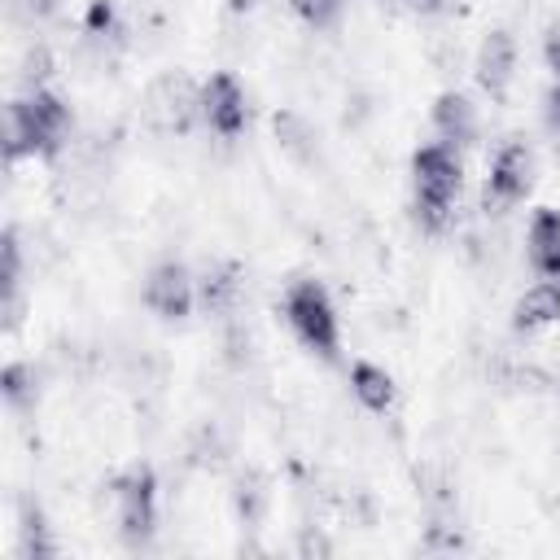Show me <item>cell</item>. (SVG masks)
Masks as SVG:
<instances>
[{
  "label": "cell",
  "mask_w": 560,
  "mask_h": 560,
  "mask_svg": "<svg viewBox=\"0 0 560 560\" xmlns=\"http://www.w3.org/2000/svg\"><path fill=\"white\" fill-rule=\"evenodd\" d=\"M66 127H70L66 101L44 92V88L9 101V109H4V153H9V162L26 158V153H57Z\"/></svg>",
  "instance_id": "cell-1"
},
{
  "label": "cell",
  "mask_w": 560,
  "mask_h": 560,
  "mask_svg": "<svg viewBox=\"0 0 560 560\" xmlns=\"http://www.w3.org/2000/svg\"><path fill=\"white\" fill-rule=\"evenodd\" d=\"M411 179H416V219L429 232H438L459 192V158L451 153V144H424L411 158Z\"/></svg>",
  "instance_id": "cell-2"
},
{
  "label": "cell",
  "mask_w": 560,
  "mask_h": 560,
  "mask_svg": "<svg viewBox=\"0 0 560 560\" xmlns=\"http://www.w3.org/2000/svg\"><path fill=\"white\" fill-rule=\"evenodd\" d=\"M280 311L306 350H315L319 359H337V311L319 280H293Z\"/></svg>",
  "instance_id": "cell-3"
},
{
  "label": "cell",
  "mask_w": 560,
  "mask_h": 560,
  "mask_svg": "<svg viewBox=\"0 0 560 560\" xmlns=\"http://www.w3.org/2000/svg\"><path fill=\"white\" fill-rule=\"evenodd\" d=\"M201 114V88L184 70H166L144 92V122L158 136H184Z\"/></svg>",
  "instance_id": "cell-4"
},
{
  "label": "cell",
  "mask_w": 560,
  "mask_h": 560,
  "mask_svg": "<svg viewBox=\"0 0 560 560\" xmlns=\"http://www.w3.org/2000/svg\"><path fill=\"white\" fill-rule=\"evenodd\" d=\"M114 499H118V529L131 547H144L153 538V521H158V481L153 468H131L114 481Z\"/></svg>",
  "instance_id": "cell-5"
},
{
  "label": "cell",
  "mask_w": 560,
  "mask_h": 560,
  "mask_svg": "<svg viewBox=\"0 0 560 560\" xmlns=\"http://www.w3.org/2000/svg\"><path fill=\"white\" fill-rule=\"evenodd\" d=\"M529 184H534V158H529V149L521 140H508L494 153L490 175H486V210L499 214V210L516 206L529 192Z\"/></svg>",
  "instance_id": "cell-6"
},
{
  "label": "cell",
  "mask_w": 560,
  "mask_h": 560,
  "mask_svg": "<svg viewBox=\"0 0 560 560\" xmlns=\"http://www.w3.org/2000/svg\"><path fill=\"white\" fill-rule=\"evenodd\" d=\"M201 118L219 136H236L245 127V92L228 70H219L201 83Z\"/></svg>",
  "instance_id": "cell-7"
},
{
  "label": "cell",
  "mask_w": 560,
  "mask_h": 560,
  "mask_svg": "<svg viewBox=\"0 0 560 560\" xmlns=\"http://www.w3.org/2000/svg\"><path fill=\"white\" fill-rule=\"evenodd\" d=\"M144 306L162 319H184L192 306V280L179 262H158L144 280Z\"/></svg>",
  "instance_id": "cell-8"
},
{
  "label": "cell",
  "mask_w": 560,
  "mask_h": 560,
  "mask_svg": "<svg viewBox=\"0 0 560 560\" xmlns=\"http://www.w3.org/2000/svg\"><path fill=\"white\" fill-rule=\"evenodd\" d=\"M472 74L481 83V92H490L494 101L508 96L512 88V74H516V44L508 31H490L477 48V61H472Z\"/></svg>",
  "instance_id": "cell-9"
},
{
  "label": "cell",
  "mask_w": 560,
  "mask_h": 560,
  "mask_svg": "<svg viewBox=\"0 0 560 560\" xmlns=\"http://www.w3.org/2000/svg\"><path fill=\"white\" fill-rule=\"evenodd\" d=\"M525 254L538 276L560 280V210H551V206L534 210L529 232H525Z\"/></svg>",
  "instance_id": "cell-10"
},
{
  "label": "cell",
  "mask_w": 560,
  "mask_h": 560,
  "mask_svg": "<svg viewBox=\"0 0 560 560\" xmlns=\"http://www.w3.org/2000/svg\"><path fill=\"white\" fill-rule=\"evenodd\" d=\"M560 319V280H538V284H529L521 298H516V306H512V324L521 328V332H534V328H547V324H556Z\"/></svg>",
  "instance_id": "cell-11"
},
{
  "label": "cell",
  "mask_w": 560,
  "mask_h": 560,
  "mask_svg": "<svg viewBox=\"0 0 560 560\" xmlns=\"http://www.w3.org/2000/svg\"><path fill=\"white\" fill-rule=\"evenodd\" d=\"M433 127L442 136V144H468L477 136V114L468 105V96L459 92H442L433 101Z\"/></svg>",
  "instance_id": "cell-12"
},
{
  "label": "cell",
  "mask_w": 560,
  "mask_h": 560,
  "mask_svg": "<svg viewBox=\"0 0 560 560\" xmlns=\"http://www.w3.org/2000/svg\"><path fill=\"white\" fill-rule=\"evenodd\" d=\"M197 293H201V306L210 315H228L241 298V267L236 262H214L206 267V276L197 280Z\"/></svg>",
  "instance_id": "cell-13"
},
{
  "label": "cell",
  "mask_w": 560,
  "mask_h": 560,
  "mask_svg": "<svg viewBox=\"0 0 560 560\" xmlns=\"http://www.w3.org/2000/svg\"><path fill=\"white\" fill-rule=\"evenodd\" d=\"M350 389L368 411H389L394 407V376L376 363H354L350 368Z\"/></svg>",
  "instance_id": "cell-14"
},
{
  "label": "cell",
  "mask_w": 560,
  "mask_h": 560,
  "mask_svg": "<svg viewBox=\"0 0 560 560\" xmlns=\"http://www.w3.org/2000/svg\"><path fill=\"white\" fill-rule=\"evenodd\" d=\"M18 551L22 556H57V542L44 525V512L35 503H22V525H18Z\"/></svg>",
  "instance_id": "cell-15"
},
{
  "label": "cell",
  "mask_w": 560,
  "mask_h": 560,
  "mask_svg": "<svg viewBox=\"0 0 560 560\" xmlns=\"http://www.w3.org/2000/svg\"><path fill=\"white\" fill-rule=\"evenodd\" d=\"M276 140H280L284 153H293V158H302V162L315 153V131H311L306 118H298L293 109L276 114Z\"/></svg>",
  "instance_id": "cell-16"
},
{
  "label": "cell",
  "mask_w": 560,
  "mask_h": 560,
  "mask_svg": "<svg viewBox=\"0 0 560 560\" xmlns=\"http://www.w3.org/2000/svg\"><path fill=\"white\" fill-rule=\"evenodd\" d=\"M267 499H271V494H267V477H262V472H245V477L236 481V512H241L245 525L262 521Z\"/></svg>",
  "instance_id": "cell-17"
},
{
  "label": "cell",
  "mask_w": 560,
  "mask_h": 560,
  "mask_svg": "<svg viewBox=\"0 0 560 560\" xmlns=\"http://www.w3.org/2000/svg\"><path fill=\"white\" fill-rule=\"evenodd\" d=\"M4 271H0V280H4V298H18V284H22V245H18V232L9 228L4 232Z\"/></svg>",
  "instance_id": "cell-18"
},
{
  "label": "cell",
  "mask_w": 560,
  "mask_h": 560,
  "mask_svg": "<svg viewBox=\"0 0 560 560\" xmlns=\"http://www.w3.org/2000/svg\"><path fill=\"white\" fill-rule=\"evenodd\" d=\"M289 4L306 26H332L341 13V0H289Z\"/></svg>",
  "instance_id": "cell-19"
},
{
  "label": "cell",
  "mask_w": 560,
  "mask_h": 560,
  "mask_svg": "<svg viewBox=\"0 0 560 560\" xmlns=\"http://www.w3.org/2000/svg\"><path fill=\"white\" fill-rule=\"evenodd\" d=\"M0 389H4V398H9L13 407H26V398H31V376H26V368H22V363H9L4 376H0Z\"/></svg>",
  "instance_id": "cell-20"
},
{
  "label": "cell",
  "mask_w": 560,
  "mask_h": 560,
  "mask_svg": "<svg viewBox=\"0 0 560 560\" xmlns=\"http://www.w3.org/2000/svg\"><path fill=\"white\" fill-rule=\"evenodd\" d=\"M420 551H464V538H459V529L451 525H429V534H424V542H420Z\"/></svg>",
  "instance_id": "cell-21"
},
{
  "label": "cell",
  "mask_w": 560,
  "mask_h": 560,
  "mask_svg": "<svg viewBox=\"0 0 560 560\" xmlns=\"http://www.w3.org/2000/svg\"><path fill=\"white\" fill-rule=\"evenodd\" d=\"M105 31H114V4L109 0H92V9H88V35H105Z\"/></svg>",
  "instance_id": "cell-22"
},
{
  "label": "cell",
  "mask_w": 560,
  "mask_h": 560,
  "mask_svg": "<svg viewBox=\"0 0 560 560\" xmlns=\"http://www.w3.org/2000/svg\"><path fill=\"white\" fill-rule=\"evenodd\" d=\"M542 114H547V127L560 136V83L547 92V105H542Z\"/></svg>",
  "instance_id": "cell-23"
},
{
  "label": "cell",
  "mask_w": 560,
  "mask_h": 560,
  "mask_svg": "<svg viewBox=\"0 0 560 560\" xmlns=\"http://www.w3.org/2000/svg\"><path fill=\"white\" fill-rule=\"evenodd\" d=\"M547 66H551V74H556V83H560V31L547 39Z\"/></svg>",
  "instance_id": "cell-24"
},
{
  "label": "cell",
  "mask_w": 560,
  "mask_h": 560,
  "mask_svg": "<svg viewBox=\"0 0 560 560\" xmlns=\"http://www.w3.org/2000/svg\"><path fill=\"white\" fill-rule=\"evenodd\" d=\"M416 13H433V9H442V0H407Z\"/></svg>",
  "instance_id": "cell-25"
},
{
  "label": "cell",
  "mask_w": 560,
  "mask_h": 560,
  "mask_svg": "<svg viewBox=\"0 0 560 560\" xmlns=\"http://www.w3.org/2000/svg\"><path fill=\"white\" fill-rule=\"evenodd\" d=\"M376 4H385V0H376Z\"/></svg>",
  "instance_id": "cell-26"
}]
</instances>
